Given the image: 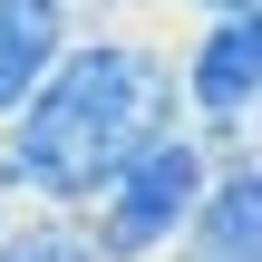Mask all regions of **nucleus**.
Returning a JSON list of instances; mask_svg holds the SVG:
<instances>
[{
    "label": "nucleus",
    "instance_id": "7ed1b4c3",
    "mask_svg": "<svg viewBox=\"0 0 262 262\" xmlns=\"http://www.w3.org/2000/svg\"><path fill=\"white\" fill-rule=\"evenodd\" d=\"M253 97H262V19L253 10L194 19V39L175 49V107H185V126L214 156H233V146H253Z\"/></svg>",
    "mask_w": 262,
    "mask_h": 262
},
{
    "label": "nucleus",
    "instance_id": "20e7f679",
    "mask_svg": "<svg viewBox=\"0 0 262 262\" xmlns=\"http://www.w3.org/2000/svg\"><path fill=\"white\" fill-rule=\"evenodd\" d=\"M156 262H262V165H253V146L214 156L204 194L185 204L175 243H165Z\"/></svg>",
    "mask_w": 262,
    "mask_h": 262
},
{
    "label": "nucleus",
    "instance_id": "6e6552de",
    "mask_svg": "<svg viewBox=\"0 0 262 262\" xmlns=\"http://www.w3.org/2000/svg\"><path fill=\"white\" fill-rule=\"evenodd\" d=\"M10 204H19V194H10V185H0V224H10Z\"/></svg>",
    "mask_w": 262,
    "mask_h": 262
},
{
    "label": "nucleus",
    "instance_id": "f03ea898",
    "mask_svg": "<svg viewBox=\"0 0 262 262\" xmlns=\"http://www.w3.org/2000/svg\"><path fill=\"white\" fill-rule=\"evenodd\" d=\"M204 175H214V146L175 117V126H156L97 194H88V233H97V262H156L175 243V224H185V204L204 194Z\"/></svg>",
    "mask_w": 262,
    "mask_h": 262
},
{
    "label": "nucleus",
    "instance_id": "423d86ee",
    "mask_svg": "<svg viewBox=\"0 0 262 262\" xmlns=\"http://www.w3.org/2000/svg\"><path fill=\"white\" fill-rule=\"evenodd\" d=\"M0 262H97V233H88V214L78 204H10V224H0Z\"/></svg>",
    "mask_w": 262,
    "mask_h": 262
},
{
    "label": "nucleus",
    "instance_id": "f257e3e1",
    "mask_svg": "<svg viewBox=\"0 0 262 262\" xmlns=\"http://www.w3.org/2000/svg\"><path fill=\"white\" fill-rule=\"evenodd\" d=\"M175 49H156L146 29H88L49 58V78L0 117V185L19 204H78L156 136L175 126Z\"/></svg>",
    "mask_w": 262,
    "mask_h": 262
},
{
    "label": "nucleus",
    "instance_id": "39448f33",
    "mask_svg": "<svg viewBox=\"0 0 262 262\" xmlns=\"http://www.w3.org/2000/svg\"><path fill=\"white\" fill-rule=\"evenodd\" d=\"M88 0H0V117L49 78V58L78 39Z\"/></svg>",
    "mask_w": 262,
    "mask_h": 262
},
{
    "label": "nucleus",
    "instance_id": "0eeeda50",
    "mask_svg": "<svg viewBox=\"0 0 262 262\" xmlns=\"http://www.w3.org/2000/svg\"><path fill=\"white\" fill-rule=\"evenodd\" d=\"M175 10H194V19H214V10H253V0H175Z\"/></svg>",
    "mask_w": 262,
    "mask_h": 262
}]
</instances>
